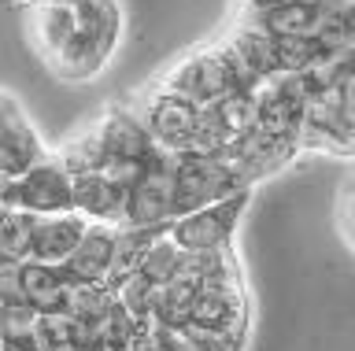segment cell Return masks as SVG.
Returning <instances> with one entry per match:
<instances>
[{"mask_svg":"<svg viewBox=\"0 0 355 351\" xmlns=\"http://www.w3.org/2000/svg\"><path fill=\"white\" fill-rule=\"evenodd\" d=\"M137 115L144 118L148 134L155 145L171 156H185V152L200 148V126H204V107L185 100L171 89H163L159 82H148L137 93Z\"/></svg>","mask_w":355,"mask_h":351,"instance_id":"277c9868","label":"cell"},{"mask_svg":"<svg viewBox=\"0 0 355 351\" xmlns=\"http://www.w3.org/2000/svg\"><path fill=\"white\" fill-rule=\"evenodd\" d=\"M0 207L11 211H30L37 218L49 215H71L74 211V174L60 159H44L33 170H26L15 181H4L0 189Z\"/></svg>","mask_w":355,"mask_h":351,"instance_id":"52a82bcc","label":"cell"},{"mask_svg":"<svg viewBox=\"0 0 355 351\" xmlns=\"http://www.w3.org/2000/svg\"><path fill=\"white\" fill-rule=\"evenodd\" d=\"M322 85H340V82H355V45L340 48V52H329L322 60V67L311 71Z\"/></svg>","mask_w":355,"mask_h":351,"instance_id":"83f0119b","label":"cell"},{"mask_svg":"<svg viewBox=\"0 0 355 351\" xmlns=\"http://www.w3.org/2000/svg\"><path fill=\"white\" fill-rule=\"evenodd\" d=\"M89 226H93V222H89L85 215H78V211L41 218L26 262H49V267H63V262H71V255L78 251V244H82L85 233H89Z\"/></svg>","mask_w":355,"mask_h":351,"instance_id":"2e32d148","label":"cell"},{"mask_svg":"<svg viewBox=\"0 0 355 351\" xmlns=\"http://www.w3.org/2000/svg\"><path fill=\"white\" fill-rule=\"evenodd\" d=\"M185 259H189V255L174 244V240H171V229H166V233L152 244V251H148V259H144V270H141V273H148L155 285H171L178 273H182Z\"/></svg>","mask_w":355,"mask_h":351,"instance_id":"484cf974","label":"cell"},{"mask_svg":"<svg viewBox=\"0 0 355 351\" xmlns=\"http://www.w3.org/2000/svg\"><path fill=\"white\" fill-rule=\"evenodd\" d=\"M196 303H200V255H189L182 273L163 285L159 289V303H155V325H166V329H185L193 325V314H196Z\"/></svg>","mask_w":355,"mask_h":351,"instance_id":"ac0fdd59","label":"cell"},{"mask_svg":"<svg viewBox=\"0 0 355 351\" xmlns=\"http://www.w3.org/2000/svg\"><path fill=\"white\" fill-rule=\"evenodd\" d=\"M241 189H248V185L233 170V163L218 156H200V152L174 156V222L204 211V207L226 200Z\"/></svg>","mask_w":355,"mask_h":351,"instance_id":"5b68a950","label":"cell"},{"mask_svg":"<svg viewBox=\"0 0 355 351\" xmlns=\"http://www.w3.org/2000/svg\"><path fill=\"white\" fill-rule=\"evenodd\" d=\"M74 30H78V8H60V4L30 0L26 41H30V48L37 52V60L44 63V67L67 48V41L74 37Z\"/></svg>","mask_w":355,"mask_h":351,"instance_id":"5bb4252c","label":"cell"},{"mask_svg":"<svg viewBox=\"0 0 355 351\" xmlns=\"http://www.w3.org/2000/svg\"><path fill=\"white\" fill-rule=\"evenodd\" d=\"M226 48L233 52L237 67L244 74V82L252 89H259L263 82H270L282 74V60H277V37L266 30L255 15H244L237 12V19L230 23V30L222 34Z\"/></svg>","mask_w":355,"mask_h":351,"instance_id":"30bf717a","label":"cell"},{"mask_svg":"<svg viewBox=\"0 0 355 351\" xmlns=\"http://www.w3.org/2000/svg\"><path fill=\"white\" fill-rule=\"evenodd\" d=\"M171 222H174V156L171 152H159L155 163L144 170V178L133 185L130 204H126V222L122 226L166 229Z\"/></svg>","mask_w":355,"mask_h":351,"instance_id":"9c48e42d","label":"cell"},{"mask_svg":"<svg viewBox=\"0 0 355 351\" xmlns=\"http://www.w3.org/2000/svg\"><path fill=\"white\" fill-rule=\"evenodd\" d=\"M307 4H318V8H326V4H329V0H307Z\"/></svg>","mask_w":355,"mask_h":351,"instance_id":"d6a6232c","label":"cell"},{"mask_svg":"<svg viewBox=\"0 0 355 351\" xmlns=\"http://www.w3.org/2000/svg\"><path fill=\"white\" fill-rule=\"evenodd\" d=\"M337 229H340L344 244L355 251V170L348 174V181L337 192Z\"/></svg>","mask_w":355,"mask_h":351,"instance_id":"f1b7e54d","label":"cell"},{"mask_svg":"<svg viewBox=\"0 0 355 351\" xmlns=\"http://www.w3.org/2000/svg\"><path fill=\"white\" fill-rule=\"evenodd\" d=\"M159 289L163 285H155L148 273H133L130 281L119 285V303L126 307V311L137 318V322H155V303H159Z\"/></svg>","mask_w":355,"mask_h":351,"instance_id":"d4e9b609","label":"cell"},{"mask_svg":"<svg viewBox=\"0 0 355 351\" xmlns=\"http://www.w3.org/2000/svg\"><path fill=\"white\" fill-rule=\"evenodd\" d=\"M252 207V189H241L226 196V200L204 207L196 215H185L171 222V240L185 255H215V251H230L237 240V229Z\"/></svg>","mask_w":355,"mask_h":351,"instance_id":"8992f818","label":"cell"},{"mask_svg":"<svg viewBox=\"0 0 355 351\" xmlns=\"http://www.w3.org/2000/svg\"><path fill=\"white\" fill-rule=\"evenodd\" d=\"M304 152L355 163V82L326 85L311 96L304 126H300Z\"/></svg>","mask_w":355,"mask_h":351,"instance_id":"3957f363","label":"cell"},{"mask_svg":"<svg viewBox=\"0 0 355 351\" xmlns=\"http://www.w3.org/2000/svg\"><path fill=\"white\" fill-rule=\"evenodd\" d=\"M282 4H288V0H241V12L266 15V12H274V8H282Z\"/></svg>","mask_w":355,"mask_h":351,"instance_id":"4dcf8cb0","label":"cell"},{"mask_svg":"<svg viewBox=\"0 0 355 351\" xmlns=\"http://www.w3.org/2000/svg\"><path fill=\"white\" fill-rule=\"evenodd\" d=\"M37 215L30 211H11L4 207V218H0V259H19L26 262L30 259V244H33V233H37Z\"/></svg>","mask_w":355,"mask_h":351,"instance_id":"603a6c76","label":"cell"},{"mask_svg":"<svg viewBox=\"0 0 355 351\" xmlns=\"http://www.w3.org/2000/svg\"><path fill=\"white\" fill-rule=\"evenodd\" d=\"M52 156L60 159L63 167L74 174V178H82V174H93V170L104 167L107 145H104V137H100L96 118H93V123H85L82 129H74L71 137H63L60 145L52 148Z\"/></svg>","mask_w":355,"mask_h":351,"instance_id":"d6986e66","label":"cell"},{"mask_svg":"<svg viewBox=\"0 0 355 351\" xmlns=\"http://www.w3.org/2000/svg\"><path fill=\"white\" fill-rule=\"evenodd\" d=\"M115 244H119V229L115 226H89L85 240L78 244V251L71 255V262H63L74 285H104L111 278L115 267Z\"/></svg>","mask_w":355,"mask_h":351,"instance_id":"e0dca14e","label":"cell"},{"mask_svg":"<svg viewBox=\"0 0 355 351\" xmlns=\"http://www.w3.org/2000/svg\"><path fill=\"white\" fill-rule=\"evenodd\" d=\"M126 34L122 0H85L78 8V30L67 48L49 63V74L67 85H85L107 71Z\"/></svg>","mask_w":355,"mask_h":351,"instance_id":"6da1fadb","label":"cell"},{"mask_svg":"<svg viewBox=\"0 0 355 351\" xmlns=\"http://www.w3.org/2000/svg\"><path fill=\"white\" fill-rule=\"evenodd\" d=\"M329 52L322 48L318 37H277V60H282V74H311L322 67Z\"/></svg>","mask_w":355,"mask_h":351,"instance_id":"cb8c5ba5","label":"cell"},{"mask_svg":"<svg viewBox=\"0 0 355 351\" xmlns=\"http://www.w3.org/2000/svg\"><path fill=\"white\" fill-rule=\"evenodd\" d=\"M315 37L322 41L326 52H340L355 45V0H329L322 8V23Z\"/></svg>","mask_w":355,"mask_h":351,"instance_id":"7402d4cb","label":"cell"},{"mask_svg":"<svg viewBox=\"0 0 355 351\" xmlns=\"http://www.w3.org/2000/svg\"><path fill=\"white\" fill-rule=\"evenodd\" d=\"M300 156H304L300 137H274V134L255 129L248 141H241V145L233 148L230 156H222V159L233 163V170L244 178V185H248V189H255L259 181H266V178H274V174L288 170Z\"/></svg>","mask_w":355,"mask_h":351,"instance_id":"8fae6325","label":"cell"},{"mask_svg":"<svg viewBox=\"0 0 355 351\" xmlns=\"http://www.w3.org/2000/svg\"><path fill=\"white\" fill-rule=\"evenodd\" d=\"M126 204H130V192L111 181L104 170L74 178V211L85 215L89 222L119 229L122 222H126Z\"/></svg>","mask_w":355,"mask_h":351,"instance_id":"9a60e30c","label":"cell"},{"mask_svg":"<svg viewBox=\"0 0 355 351\" xmlns=\"http://www.w3.org/2000/svg\"><path fill=\"white\" fill-rule=\"evenodd\" d=\"M41 4H60V8H82L85 0H41Z\"/></svg>","mask_w":355,"mask_h":351,"instance_id":"1f68e13d","label":"cell"},{"mask_svg":"<svg viewBox=\"0 0 355 351\" xmlns=\"http://www.w3.org/2000/svg\"><path fill=\"white\" fill-rule=\"evenodd\" d=\"M0 351H44V344L37 340V333H0Z\"/></svg>","mask_w":355,"mask_h":351,"instance_id":"f546056e","label":"cell"},{"mask_svg":"<svg viewBox=\"0 0 355 351\" xmlns=\"http://www.w3.org/2000/svg\"><path fill=\"white\" fill-rule=\"evenodd\" d=\"M152 82H159L163 89L185 96V100H193L200 107L215 104V100H222V96H230L237 89H252L222 37L204 41V45L182 52V56H178L166 71L155 74Z\"/></svg>","mask_w":355,"mask_h":351,"instance_id":"7a4b0ae2","label":"cell"},{"mask_svg":"<svg viewBox=\"0 0 355 351\" xmlns=\"http://www.w3.org/2000/svg\"><path fill=\"white\" fill-rule=\"evenodd\" d=\"M44 159H52V145L33 126L19 96L4 89L0 93V181H15Z\"/></svg>","mask_w":355,"mask_h":351,"instance_id":"ba28073f","label":"cell"},{"mask_svg":"<svg viewBox=\"0 0 355 351\" xmlns=\"http://www.w3.org/2000/svg\"><path fill=\"white\" fill-rule=\"evenodd\" d=\"M166 229H171V226H166ZM166 229H130V226L119 229L115 267H111V278H107V289H111V292H119L122 281H130L133 273L144 270V259H148L152 244L166 233Z\"/></svg>","mask_w":355,"mask_h":351,"instance_id":"ffe728a7","label":"cell"},{"mask_svg":"<svg viewBox=\"0 0 355 351\" xmlns=\"http://www.w3.org/2000/svg\"><path fill=\"white\" fill-rule=\"evenodd\" d=\"M259 129L274 137H300V126H304L311 93L300 74H277V78L263 82L259 89Z\"/></svg>","mask_w":355,"mask_h":351,"instance_id":"7c38bea8","label":"cell"},{"mask_svg":"<svg viewBox=\"0 0 355 351\" xmlns=\"http://www.w3.org/2000/svg\"><path fill=\"white\" fill-rule=\"evenodd\" d=\"M33 333H37V340L44 344V351H71L74 340H78V322L63 311L41 314L37 325H33Z\"/></svg>","mask_w":355,"mask_h":351,"instance_id":"4316f807","label":"cell"},{"mask_svg":"<svg viewBox=\"0 0 355 351\" xmlns=\"http://www.w3.org/2000/svg\"><path fill=\"white\" fill-rule=\"evenodd\" d=\"M96 126H100V137H104V145H107V159H126V163H144V167H148V163L163 152L133 104H107L104 111L96 115Z\"/></svg>","mask_w":355,"mask_h":351,"instance_id":"4fadbf2b","label":"cell"},{"mask_svg":"<svg viewBox=\"0 0 355 351\" xmlns=\"http://www.w3.org/2000/svg\"><path fill=\"white\" fill-rule=\"evenodd\" d=\"M255 19H259L274 37H315L318 23H322V8L307 4V0H288V4L274 8V12H266V15H255Z\"/></svg>","mask_w":355,"mask_h":351,"instance_id":"44dd1931","label":"cell"}]
</instances>
